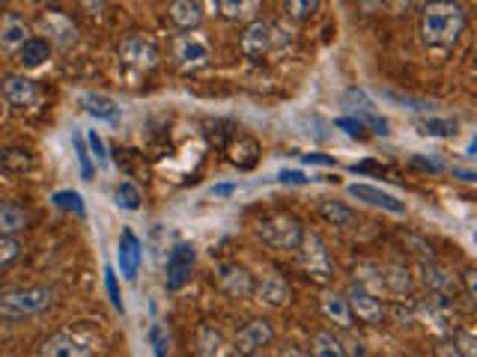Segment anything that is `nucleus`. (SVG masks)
Masks as SVG:
<instances>
[{"label": "nucleus", "mask_w": 477, "mask_h": 357, "mask_svg": "<svg viewBox=\"0 0 477 357\" xmlns=\"http://www.w3.org/2000/svg\"><path fill=\"white\" fill-rule=\"evenodd\" d=\"M465 9L456 0H430L421 13V42L427 48H453L465 30Z\"/></svg>", "instance_id": "1"}, {"label": "nucleus", "mask_w": 477, "mask_h": 357, "mask_svg": "<svg viewBox=\"0 0 477 357\" xmlns=\"http://www.w3.org/2000/svg\"><path fill=\"white\" fill-rule=\"evenodd\" d=\"M195 352L203 354V357L221 354V352H224V334H221L218 328H212V324H203V328L197 331Z\"/></svg>", "instance_id": "27"}, {"label": "nucleus", "mask_w": 477, "mask_h": 357, "mask_svg": "<svg viewBox=\"0 0 477 357\" xmlns=\"http://www.w3.org/2000/svg\"><path fill=\"white\" fill-rule=\"evenodd\" d=\"M421 280L427 283L433 292H444V289H451V283H453L451 274L444 271L442 265H433V262H421Z\"/></svg>", "instance_id": "30"}, {"label": "nucleus", "mask_w": 477, "mask_h": 357, "mask_svg": "<svg viewBox=\"0 0 477 357\" xmlns=\"http://www.w3.org/2000/svg\"><path fill=\"white\" fill-rule=\"evenodd\" d=\"M347 193L352 200H358V202H367V206L373 209H382V211H391V214H405V202H400L394 193H385L382 188H373V185H349Z\"/></svg>", "instance_id": "14"}, {"label": "nucleus", "mask_w": 477, "mask_h": 357, "mask_svg": "<svg viewBox=\"0 0 477 357\" xmlns=\"http://www.w3.org/2000/svg\"><path fill=\"white\" fill-rule=\"evenodd\" d=\"M140 257H144V250H140V241L131 230L123 232V241H119V268L129 280H135L138 274V265H140Z\"/></svg>", "instance_id": "22"}, {"label": "nucleus", "mask_w": 477, "mask_h": 357, "mask_svg": "<svg viewBox=\"0 0 477 357\" xmlns=\"http://www.w3.org/2000/svg\"><path fill=\"white\" fill-rule=\"evenodd\" d=\"M39 354L43 357H90L93 349H90L87 343H81L72 334H54L51 340L43 343Z\"/></svg>", "instance_id": "17"}, {"label": "nucleus", "mask_w": 477, "mask_h": 357, "mask_svg": "<svg viewBox=\"0 0 477 357\" xmlns=\"http://www.w3.org/2000/svg\"><path fill=\"white\" fill-rule=\"evenodd\" d=\"M114 200H117V206L126 209V211H138L140 209V191L131 185V182H123V185L117 188Z\"/></svg>", "instance_id": "33"}, {"label": "nucleus", "mask_w": 477, "mask_h": 357, "mask_svg": "<svg viewBox=\"0 0 477 357\" xmlns=\"http://www.w3.org/2000/svg\"><path fill=\"white\" fill-rule=\"evenodd\" d=\"M415 128H418V135L424 137H453L456 135L453 119H418Z\"/></svg>", "instance_id": "31"}, {"label": "nucleus", "mask_w": 477, "mask_h": 357, "mask_svg": "<svg viewBox=\"0 0 477 357\" xmlns=\"http://www.w3.org/2000/svg\"><path fill=\"white\" fill-rule=\"evenodd\" d=\"M299 250H301L304 271H308L313 280L326 283L331 277L334 268H331V257H329V250H326V244H322V239L317 236V232H304Z\"/></svg>", "instance_id": "5"}, {"label": "nucleus", "mask_w": 477, "mask_h": 357, "mask_svg": "<svg viewBox=\"0 0 477 357\" xmlns=\"http://www.w3.org/2000/svg\"><path fill=\"white\" fill-rule=\"evenodd\" d=\"M283 9H287V15L292 22L301 24V22H310V18L320 13V0H287Z\"/></svg>", "instance_id": "32"}, {"label": "nucleus", "mask_w": 477, "mask_h": 357, "mask_svg": "<svg viewBox=\"0 0 477 357\" xmlns=\"http://www.w3.org/2000/svg\"><path fill=\"white\" fill-rule=\"evenodd\" d=\"M257 232L260 239L275 250H299L301 244V223L296 221V214L290 211H275V214H266L260 223H257Z\"/></svg>", "instance_id": "3"}, {"label": "nucleus", "mask_w": 477, "mask_h": 357, "mask_svg": "<svg viewBox=\"0 0 477 357\" xmlns=\"http://www.w3.org/2000/svg\"><path fill=\"white\" fill-rule=\"evenodd\" d=\"M87 140H90V149H93L96 164H99V167H108V155H105V143H101V137L96 135V131H90Z\"/></svg>", "instance_id": "36"}, {"label": "nucleus", "mask_w": 477, "mask_h": 357, "mask_svg": "<svg viewBox=\"0 0 477 357\" xmlns=\"http://www.w3.org/2000/svg\"><path fill=\"white\" fill-rule=\"evenodd\" d=\"M149 340H152V345H156V354H165L167 349H170V340H165V334H161V328H158V324H152V328H149Z\"/></svg>", "instance_id": "38"}, {"label": "nucleus", "mask_w": 477, "mask_h": 357, "mask_svg": "<svg viewBox=\"0 0 477 357\" xmlns=\"http://www.w3.org/2000/svg\"><path fill=\"white\" fill-rule=\"evenodd\" d=\"M275 42H278L275 27H272L269 22H262V18H253V22H248L245 33H242V54L262 57Z\"/></svg>", "instance_id": "11"}, {"label": "nucleus", "mask_w": 477, "mask_h": 357, "mask_svg": "<svg viewBox=\"0 0 477 357\" xmlns=\"http://www.w3.org/2000/svg\"><path fill=\"white\" fill-rule=\"evenodd\" d=\"M215 283H218V289L233 301L251 298L253 295V274L236 262H218L215 265Z\"/></svg>", "instance_id": "6"}, {"label": "nucleus", "mask_w": 477, "mask_h": 357, "mask_svg": "<svg viewBox=\"0 0 477 357\" xmlns=\"http://www.w3.org/2000/svg\"><path fill=\"white\" fill-rule=\"evenodd\" d=\"M81 105H84L87 114L96 119H108V122L119 119V105L108 96H81Z\"/></svg>", "instance_id": "26"}, {"label": "nucleus", "mask_w": 477, "mask_h": 357, "mask_svg": "<svg viewBox=\"0 0 477 357\" xmlns=\"http://www.w3.org/2000/svg\"><path fill=\"white\" fill-rule=\"evenodd\" d=\"M167 18L179 30H197L203 24V6H200V0H170Z\"/></svg>", "instance_id": "18"}, {"label": "nucleus", "mask_w": 477, "mask_h": 357, "mask_svg": "<svg viewBox=\"0 0 477 357\" xmlns=\"http://www.w3.org/2000/svg\"><path fill=\"white\" fill-rule=\"evenodd\" d=\"M347 301H349L352 319L367 322V324H382L385 307L377 295H373V289H367V286H361V283H352V289L347 292Z\"/></svg>", "instance_id": "10"}, {"label": "nucleus", "mask_w": 477, "mask_h": 357, "mask_svg": "<svg viewBox=\"0 0 477 357\" xmlns=\"http://www.w3.org/2000/svg\"><path fill=\"white\" fill-rule=\"evenodd\" d=\"M119 60L138 71H149L161 63V51L156 42H149L144 36H126L119 42Z\"/></svg>", "instance_id": "7"}, {"label": "nucleus", "mask_w": 477, "mask_h": 357, "mask_svg": "<svg viewBox=\"0 0 477 357\" xmlns=\"http://www.w3.org/2000/svg\"><path fill=\"white\" fill-rule=\"evenodd\" d=\"M322 315L331 322V324H338L340 331H349L352 328V310H349V301H347V295H340V292H329V295H322Z\"/></svg>", "instance_id": "19"}, {"label": "nucleus", "mask_w": 477, "mask_h": 357, "mask_svg": "<svg viewBox=\"0 0 477 357\" xmlns=\"http://www.w3.org/2000/svg\"><path fill=\"white\" fill-rule=\"evenodd\" d=\"M15 54H18V63H22V69H39V66H45L51 60V42H48V39L30 36L27 42L15 51Z\"/></svg>", "instance_id": "21"}, {"label": "nucleus", "mask_w": 477, "mask_h": 357, "mask_svg": "<svg viewBox=\"0 0 477 357\" xmlns=\"http://www.w3.org/2000/svg\"><path fill=\"white\" fill-rule=\"evenodd\" d=\"M30 223V214L18 202H0V236H18Z\"/></svg>", "instance_id": "23"}, {"label": "nucleus", "mask_w": 477, "mask_h": 357, "mask_svg": "<svg viewBox=\"0 0 477 357\" xmlns=\"http://www.w3.org/2000/svg\"><path fill=\"white\" fill-rule=\"evenodd\" d=\"M18 253H22V244L15 241V236H0V265L18 259Z\"/></svg>", "instance_id": "34"}, {"label": "nucleus", "mask_w": 477, "mask_h": 357, "mask_svg": "<svg viewBox=\"0 0 477 357\" xmlns=\"http://www.w3.org/2000/svg\"><path fill=\"white\" fill-rule=\"evenodd\" d=\"M320 214H322V218H326L329 223H334V227H340V230H349V227H355V221H358L349 206H343V202H334V200L322 202Z\"/></svg>", "instance_id": "28"}, {"label": "nucleus", "mask_w": 477, "mask_h": 357, "mask_svg": "<svg viewBox=\"0 0 477 357\" xmlns=\"http://www.w3.org/2000/svg\"><path fill=\"white\" fill-rule=\"evenodd\" d=\"M39 4H57V0H39Z\"/></svg>", "instance_id": "46"}, {"label": "nucleus", "mask_w": 477, "mask_h": 357, "mask_svg": "<svg viewBox=\"0 0 477 357\" xmlns=\"http://www.w3.org/2000/svg\"><path fill=\"white\" fill-rule=\"evenodd\" d=\"M36 158L33 152L24 146H6L0 149V173H9V176H22V173L33 170Z\"/></svg>", "instance_id": "20"}, {"label": "nucleus", "mask_w": 477, "mask_h": 357, "mask_svg": "<svg viewBox=\"0 0 477 357\" xmlns=\"http://www.w3.org/2000/svg\"><path fill=\"white\" fill-rule=\"evenodd\" d=\"M272 340H275V328H272L266 319H251L245 328L233 336V352L245 354V357L257 354L266 349V345H272Z\"/></svg>", "instance_id": "9"}, {"label": "nucleus", "mask_w": 477, "mask_h": 357, "mask_svg": "<svg viewBox=\"0 0 477 357\" xmlns=\"http://www.w3.org/2000/svg\"><path fill=\"white\" fill-rule=\"evenodd\" d=\"M253 295H257L260 304H266V307H272V310H281L290 304V286L275 271L262 274V280L253 283Z\"/></svg>", "instance_id": "13"}, {"label": "nucleus", "mask_w": 477, "mask_h": 357, "mask_svg": "<svg viewBox=\"0 0 477 357\" xmlns=\"http://www.w3.org/2000/svg\"><path fill=\"white\" fill-rule=\"evenodd\" d=\"M195 259H197V250L191 241H179L174 250L167 253V265H165V286L167 292H176L186 286L191 268H195Z\"/></svg>", "instance_id": "8"}, {"label": "nucleus", "mask_w": 477, "mask_h": 357, "mask_svg": "<svg viewBox=\"0 0 477 357\" xmlns=\"http://www.w3.org/2000/svg\"><path fill=\"white\" fill-rule=\"evenodd\" d=\"M382 289H388L394 295H409L412 292V277L409 271L397 262L382 265Z\"/></svg>", "instance_id": "25"}, {"label": "nucleus", "mask_w": 477, "mask_h": 357, "mask_svg": "<svg viewBox=\"0 0 477 357\" xmlns=\"http://www.w3.org/2000/svg\"><path fill=\"white\" fill-rule=\"evenodd\" d=\"M283 185H308V176H304V173H299V170H283L281 176H278Z\"/></svg>", "instance_id": "39"}, {"label": "nucleus", "mask_w": 477, "mask_h": 357, "mask_svg": "<svg viewBox=\"0 0 477 357\" xmlns=\"http://www.w3.org/2000/svg\"><path fill=\"white\" fill-rule=\"evenodd\" d=\"M78 158H81V167H84V176H90L93 167H90V155L84 152V143H81V140H78Z\"/></svg>", "instance_id": "41"}, {"label": "nucleus", "mask_w": 477, "mask_h": 357, "mask_svg": "<svg viewBox=\"0 0 477 357\" xmlns=\"http://www.w3.org/2000/svg\"><path fill=\"white\" fill-rule=\"evenodd\" d=\"M0 114H4V99H0Z\"/></svg>", "instance_id": "47"}, {"label": "nucleus", "mask_w": 477, "mask_h": 357, "mask_svg": "<svg viewBox=\"0 0 477 357\" xmlns=\"http://www.w3.org/2000/svg\"><path fill=\"white\" fill-rule=\"evenodd\" d=\"M108 277H105V283H108V292H110V301H114V307L117 310H123V301H119V292H117V280H114V271H105Z\"/></svg>", "instance_id": "40"}, {"label": "nucleus", "mask_w": 477, "mask_h": 357, "mask_svg": "<svg viewBox=\"0 0 477 357\" xmlns=\"http://www.w3.org/2000/svg\"><path fill=\"white\" fill-rule=\"evenodd\" d=\"M0 4H4V0H0Z\"/></svg>", "instance_id": "48"}, {"label": "nucleus", "mask_w": 477, "mask_h": 357, "mask_svg": "<svg viewBox=\"0 0 477 357\" xmlns=\"http://www.w3.org/2000/svg\"><path fill=\"white\" fill-rule=\"evenodd\" d=\"M0 93H4V101H9V105L27 108L36 101L39 89L27 75H6L4 80H0Z\"/></svg>", "instance_id": "15"}, {"label": "nucleus", "mask_w": 477, "mask_h": 357, "mask_svg": "<svg viewBox=\"0 0 477 357\" xmlns=\"http://www.w3.org/2000/svg\"><path fill=\"white\" fill-rule=\"evenodd\" d=\"M174 60H176V66L186 71L209 66V60H212L209 42L200 33H195V30H182L174 39Z\"/></svg>", "instance_id": "4"}, {"label": "nucleus", "mask_w": 477, "mask_h": 357, "mask_svg": "<svg viewBox=\"0 0 477 357\" xmlns=\"http://www.w3.org/2000/svg\"><path fill=\"white\" fill-rule=\"evenodd\" d=\"M54 202L60 209H69V211H75V214H84V206H81V197L75 191H60L54 193Z\"/></svg>", "instance_id": "35"}, {"label": "nucleus", "mask_w": 477, "mask_h": 357, "mask_svg": "<svg viewBox=\"0 0 477 357\" xmlns=\"http://www.w3.org/2000/svg\"><path fill=\"white\" fill-rule=\"evenodd\" d=\"M304 161H308V164H334L331 158H322V155H304Z\"/></svg>", "instance_id": "43"}, {"label": "nucleus", "mask_w": 477, "mask_h": 357, "mask_svg": "<svg viewBox=\"0 0 477 357\" xmlns=\"http://www.w3.org/2000/svg\"><path fill=\"white\" fill-rule=\"evenodd\" d=\"M81 6L87 9V13H93V15H99L101 9H105V0H81Z\"/></svg>", "instance_id": "42"}, {"label": "nucleus", "mask_w": 477, "mask_h": 357, "mask_svg": "<svg viewBox=\"0 0 477 357\" xmlns=\"http://www.w3.org/2000/svg\"><path fill=\"white\" fill-rule=\"evenodd\" d=\"M30 36L33 33H30V24L24 22L22 15L6 13L4 18H0V48L9 51V54H15V51L22 48Z\"/></svg>", "instance_id": "16"}, {"label": "nucleus", "mask_w": 477, "mask_h": 357, "mask_svg": "<svg viewBox=\"0 0 477 357\" xmlns=\"http://www.w3.org/2000/svg\"><path fill=\"white\" fill-rule=\"evenodd\" d=\"M310 354H317V357H347V345H343L334 334L320 331L310 343Z\"/></svg>", "instance_id": "29"}, {"label": "nucleus", "mask_w": 477, "mask_h": 357, "mask_svg": "<svg viewBox=\"0 0 477 357\" xmlns=\"http://www.w3.org/2000/svg\"><path fill=\"white\" fill-rule=\"evenodd\" d=\"M54 304V292L48 286H27V289H13L0 295V319L22 322L30 315L45 313Z\"/></svg>", "instance_id": "2"}, {"label": "nucleus", "mask_w": 477, "mask_h": 357, "mask_svg": "<svg viewBox=\"0 0 477 357\" xmlns=\"http://www.w3.org/2000/svg\"><path fill=\"white\" fill-rule=\"evenodd\" d=\"M39 24H43L51 45L69 51L78 42V27L72 24V18H66L63 13H45L43 18H39Z\"/></svg>", "instance_id": "12"}, {"label": "nucleus", "mask_w": 477, "mask_h": 357, "mask_svg": "<svg viewBox=\"0 0 477 357\" xmlns=\"http://www.w3.org/2000/svg\"><path fill=\"white\" fill-rule=\"evenodd\" d=\"M415 4V0H394V6H397V9H405V6H412Z\"/></svg>", "instance_id": "45"}, {"label": "nucleus", "mask_w": 477, "mask_h": 357, "mask_svg": "<svg viewBox=\"0 0 477 357\" xmlns=\"http://www.w3.org/2000/svg\"><path fill=\"white\" fill-rule=\"evenodd\" d=\"M334 126L347 131L349 137H364V122H361V119H352V117H340L338 122H334Z\"/></svg>", "instance_id": "37"}, {"label": "nucleus", "mask_w": 477, "mask_h": 357, "mask_svg": "<svg viewBox=\"0 0 477 357\" xmlns=\"http://www.w3.org/2000/svg\"><path fill=\"white\" fill-rule=\"evenodd\" d=\"M233 191V185H218V188H212V197H215V193H218V197H224V193H230Z\"/></svg>", "instance_id": "44"}, {"label": "nucleus", "mask_w": 477, "mask_h": 357, "mask_svg": "<svg viewBox=\"0 0 477 357\" xmlns=\"http://www.w3.org/2000/svg\"><path fill=\"white\" fill-rule=\"evenodd\" d=\"M260 9V0H218V13L227 22H253Z\"/></svg>", "instance_id": "24"}]
</instances>
